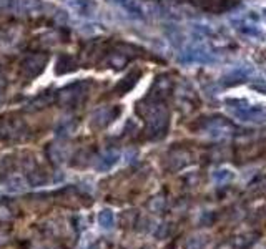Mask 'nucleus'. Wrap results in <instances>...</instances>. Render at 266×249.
Instances as JSON below:
<instances>
[{
	"mask_svg": "<svg viewBox=\"0 0 266 249\" xmlns=\"http://www.w3.org/2000/svg\"><path fill=\"white\" fill-rule=\"evenodd\" d=\"M0 7L17 14H32L43 9L38 0H0Z\"/></svg>",
	"mask_w": 266,
	"mask_h": 249,
	"instance_id": "f257e3e1",
	"label": "nucleus"
},
{
	"mask_svg": "<svg viewBox=\"0 0 266 249\" xmlns=\"http://www.w3.org/2000/svg\"><path fill=\"white\" fill-rule=\"evenodd\" d=\"M45 63H47L45 55H30L22 62V73L25 75V78H34L42 73Z\"/></svg>",
	"mask_w": 266,
	"mask_h": 249,
	"instance_id": "f03ea898",
	"label": "nucleus"
},
{
	"mask_svg": "<svg viewBox=\"0 0 266 249\" xmlns=\"http://www.w3.org/2000/svg\"><path fill=\"white\" fill-rule=\"evenodd\" d=\"M63 4L80 17H92L96 10L93 0H63Z\"/></svg>",
	"mask_w": 266,
	"mask_h": 249,
	"instance_id": "7ed1b4c3",
	"label": "nucleus"
},
{
	"mask_svg": "<svg viewBox=\"0 0 266 249\" xmlns=\"http://www.w3.org/2000/svg\"><path fill=\"white\" fill-rule=\"evenodd\" d=\"M83 85L82 83H74L70 85V87L63 88L60 93H58V100H60V103L63 105H74L77 98H82L83 95Z\"/></svg>",
	"mask_w": 266,
	"mask_h": 249,
	"instance_id": "20e7f679",
	"label": "nucleus"
},
{
	"mask_svg": "<svg viewBox=\"0 0 266 249\" xmlns=\"http://www.w3.org/2000/svg\"><path fill=\"white\" fill-rule=\"evenodd\" d=\"M116 161H118V153H107V155H103L102 158L99 160V163L95 165V168L102 169V171H107V169L112 168Z\"/></svg>",
	"mask_w": 266,
	"mask_h": 249,
	"instance_id": "39448f33",
	"label": "nucleus"
},
{
	"mask_svg": "<svg viewBox=\"0 0 266 249\" xmlns=\"http://www.w3.org/2000/svg\"><path fill=\"white\" fill-rule=\"evenodd\" d=\"M256 238H258V234L238 236L236 241H235V244H236L238 249H248V247H251V244H255V242H256Z\"/></svg>",
	"mask_w": 266,
	"mask_h": 249,
	"instance_id": "423d86ee",
	"label": "nucleus"
},
{
	"mask_svg": "<svg viewBox=\"0 0 266 249\" xmlns=\"http://www.w3.org/2000/svg\"><path fill=\"white\" fill-rule=\"evenodd\" d=\"M99 222H100V226H102V228H105V229L112 228V226H113V222H115V216H113V213L110 211V209H103V211L99 214Z\"/></svg>",
	"mask_w": 266,
	"mask_h": 249,
	"instance_id": "0eeeda50",
	"label": "nucleus"
},
{
	"mask_svg": "<svg viewBox=\"0 0 266 249\" xmlns=\"http://www.w3.org/2000/svg\"><path fill=\"white\" fill-rule=\"evenodd\" d=\"M137 77H138V73H132L130 77H127L125 80H123L118 87H116V91H120V93H125V91H128L135 83H137Z\"/></svg>",
	"mask_w": 266,
	"mask_h": 249,
	"instance_id": "6e6552de",
	"label": "nucleus"
},
{
	"mask_svg": "<svg viewBox=\"0 0 266 249\" xmlns=\"http://www.w3.org/2000/svg\"><path fill=\"white\" fill-rule=\"evenodd\" d=\"M186 249H208V239L206 238H193L188 242Z\"/></svg>",
	"mask_w": 266,
	"mask_h": 249,
	"instance_id": "1a4fd4ad",
	"label": "nucleus"
},
{
	"mask_svg": "<svg viewBox=\"0 0 266 249\" xmlns=\"http://www.w3.org/2000/svg\"><path fill=\"white\" fill-rule=\"evenodd\" d=\"M230 178H231L230 171H216V175H215L216 181H225V180H230Z\"/></svg>",
	"mask_w": 266,
	"mask_h": 249,
	"instance_id": "9d476101",
	"label": "nucleus"
},
{
	"mask_svg": "<svg viewBox=\"0 0 266 249\" xmlns=\"http://www.w3.org/2000/svg\"><path fill=\"white\" fill-rule=\"evenodd\" d=\"M0 93H2V77H0Z\"/></svg>",
	"mask_w": 266,
	"mask_h": 249,
	"instance_id": "9b49d317",
	"label": "nucleus"
}]
</instances>
